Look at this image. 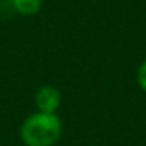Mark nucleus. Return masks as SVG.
I'll list each match as a JSON object with an SVG mask.
<instances>
[{"instance_id":"7ed1b4c3","label":"nucleus","mask_w":146,"mask_h":146,"mask_svg":"<svg viewBox=\"0 0 146 146\" xmlns=\"http://www.w3.org/2000/svg\"><path fill=\"white\" fill-rule=\"evenodd\" d=\"M42 0H13V7L17 13L25 14V16H33L41 10Z\"/></svg>"},{"instance_id":"f03ea898","label":"nucleus","mask_w":146,"mask_h":146,"mask_svg":"<svg viewBox=\"0 0 146 146\" xmlns=\"http://www.w3.org/2000/svg\"><path fill=\"white\" fill-rule=\"evenodd\" d=\"M35 101H36L39 111H42V113H55V110L60 105L61 96L57 88H54L50 85H46L36 93Z\"/></svg>"},{"instance_id":"f257e3e1","label":"nucleus","mask_w":146,"mask_h":146,"mask_svg":"<svg viewBox=\"0 0 146 146\" xmlns=\"http://www.w3.org/2000/svg\"><path fill=\"white\" fill-rule=\"evenodd\" d=\"M61 137V121L55 113L29 116L21 127V138L27 146H54Z\"/></svg>"},{"instance_id":"20e7f679","label":"nucleus","mask_w":146,"mask_h":146,"mask_svg":"<svg viewBox=\"0 0 146 146\" xmlns=\"http://www.w3.org/2000/svg\"><path fill=\"white\" fill-rule=\"evenodd\" d=\"M137 79H138L140 88H141L143 91H146V60L143 61L141 64H140V68H138V76H137Z\"/></svg>"}]
</instances>
